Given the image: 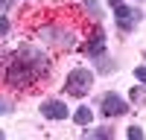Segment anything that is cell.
Segmentation results:
<instances>
[{
  "mask_svg": "<svg viewBox=\"0 0 146 140\" xmlns=\"http://www.w3.org/2000/svg\"><path fill=\"white\" fill-rule=\"evenodd\" d=\"M131 140H143V128L140 125H129V131H126Z\"/></svg>",
  "mask_w": 146,
  "mask_h": 140,
  "instance_id": "16",
  "label": "cell"
},
{
  "mask_svg": "<svg viewBox=\"0 0 146 140\" xmlns=\"http://www.w3.org/2000/svg\"><path fill=\"white\" fill-rule=\"evenodd\" d=\"M111 9H114V15H117V26L123 29V32H131V29H135L137 23L143 20V9H137V6H126L123 0H117Z\"/></svg>",
  "mask_w": 146,
  "mask_h": 140,
  "instance_id": "5",
  "label": "cell"
},
{
  "mask_svg": "<svg viewBox=\"0 0 146 140\" xmlns=\"http://www.w3.org/2000/svg\"><path fill=\"white\" fill-rule=\"evenodd\" d=\"M96 70H100V76L114 73V61H111V58H105V53H102V55H96Z\"/></svg>",
  "mask_w": 146,
  "mask_h": 140,
  "instance_id": "10",
  "label": "cell"
},
{
  "mask_svg": "<svg viewBox=\"0 0 146 140\" xmlns=\"http://www.w3.org/2000/svg\"><path fill=\"white\" fill-rule=\"evenodd\" d=\"M135 76H137V82H140V85H146V64H140V67L135 70Z\"/></svg>",
  "mask_w": 146,
  "mask_h": 140,
  "instance_id": "18",
  "label": "cell"
},
{
  "mask_svg": "<svg viewBox=\"0 0 146 140\" xmlns=\"http://www.w3.org/2000/svg\"><path fill=\"white\" fill-rule=\"evenodd\" d=\"M15 55L21 58V61H27L32 70H35V76L38 79H47L53 73V61H50V55H47V50H41V47H32V44H21Z\"/></svg>",
  "mask_w": 146,
  "mask_h": 140,
  "instance_id": "2",
  "label": "cell"
},
{
  "mask_svg": "<svg viewBox=\"0 0 146 140\" xmlns=\"http://www.w3.org/2000/svg\"><path fill=\"white\" fill-rule=\"evenodd\" d=\"M12 6V0H0V9H9Z\"/></svg>",
  "mask_w": 146,
  "mask_h": 140,
  "instance_id": "19",
  "label": "cell"
},
{
  "mask_svg": "<svg viewBox=\"0 0 146 140\" xmlns=\"http://www.w3.org/2000/svg\"><path fill=\"white\" fill-rule=\"evenodd\" d=\"M91 85H94V73L88 67H73L67 82H64V93H70V96H88Z\"/></svg>",
  "mask_w": 146,
  "mask_h": 140,
  "instance_id": "4",
  "label": "cell"
},
{
  "mask_svg": "<svg viewBox=\"0 0 146 140\" xmlns=\"http://www.w3.org/2000/svg\"><path fill=\"white\" fill-rule=\"evenodd\" d=\"M9 29H12V23H9V18H6V15H0V38H3V35H6Z\"/></svg>",
  "mask_w": 146,
  "mask_h": 140,
  "instance_id": "17",
  "label": "cell"
},
{
  "mask_svg": "<svg viewBox=\"0 0 146 140\" xmlns=\"http://www.w3.org/2000/svg\"><path fill=\"white\" fill-rule=\"evenodd\" d=\"M0 140H3V128H0Z\"/></svg>",
  "mask_w": 146,
  "mask_h": 140,
  "instance_id": "20",
  "label": "cell"
},
{
  "mask_svg": "<svg viewBox=\"0 0 146 140\" xmlns=\"http://www.w3.org/2000/svg\"><path fill=\"white\" fill-rule=\"evenodd\" d=\"M85 9H88V12H91V15H94L96 20H102V18H105V12H102V6L96 3V0H85Z\"/></svg>",
  "mask_w": 146,
  "mask_h": 140,
  "instance_id": "11",
  "label": "cell"
},
{
  "mask_svg": "<svg viewBox=\"0 0 146 140\" xmlns=\"http://www.w3.org/2000/svg\"><path fill=\"white\" fill-rule=\"evenodd\" d=\"M129 93H131V102H135V105H140V102L146 99V85H143V88H131Z\"/></svg>",
  "mask_w": 146,
  "mask_h": 140,
  "instance_id": "13",
  "label": "cell"
},
{
  "mask_svg": "<svg viewBox=\"0 0 146 140\" xmlns=\"http://www.w3.org/2000/svg\"><path fill=\"white\" fill-rule=\"evenodd\" d=\"M100 114L108 117V120H111V117H126V114H129V102L120 99V93L108 90V93L100 96Z\"/></svg>",
  "mask_w": 146,
  "mask_h": 140,
  "instance_id": "6",
  "label": "cell"
},
{
  "mask_svg": "<svg viewBox=\"0 0 146 140\" xmlns=\"http://www.w3.org/2000/svg\"><path fill=\"white\" fill-rule=\"evenodd\" d=\"M12 111H15V102L6 99V96H0V117H3V114H12Z\"/></svg>",
  "mask_w": 146,
  "mask_h": 140,
  "instance_id": "14",
  "label": "cell"
},
{
  "mask_svg": "<svg viewBox=\"0 0 146 140\" xmlns=\"http://www.w3.org/2000/svg\"><path fill=\"white\" fill-rule=\"evenodd\" d=\"M41 117H47V120H67L70 111L62 99H44L41 102Z\"/></svg>",
  "mask_w": 146,
  "mask_h": 140,
  "instance_id": "7",
  "label": "cell"
},
{
  "mask_svg": "<svg viewBox=\"0 0 146 140\" xmlns=\"http://www.w3.org/2000/svg\"><path fill=\"white\" fill-rule=\"evenodd\" d=\"M12 55H15V53H9V50L0 47V70H3V73H6V67H9V61H12Z\"/></svg>",
  "mask_w": 146,
  "mask_h": 140,
  "instance_id": "15",
  "label": "cell"
},
{
  "mask_svg": "<svg viewBox=\"0 0 146 140\" xmlns=\"http://www.w3.org/2000/svg\"><path fill=\"white\" fill-rule=\"evenodd\" d=\"M38 38H44L50 47H62V50H73L76 47V32L64 29L58 23H50V26H38Z\"/></svg>",
  "mask_w": 146,
  "mask_h": 140,
  "instance_id": "3",
  "label": "cell"
},
{
  "mask_svg": "<svg viewBox=\"0 0 146 140\" xmlns=\"http://www.w3.org/2000/svg\"><path fill=\"white\" fill-rule=\"evenodd\" d=\"M91 120H94V114H91V108H76V114H73V123L76 125H91Z\"/></svg>",
  "mask_w": 146,
  "mask_h": 140,
  "instance_id": "9",
  "label": "cell"
},
{
  "mask_svg": "<svg viewBox=\"0 0 146 140\" xmlns=\"http://www.w3.org/2000/svg\"><path fill=\"white\" fill-rule=\"evenodd\" d=\"M3 79H6V85L15 88V90H27V88L35 85V82H41L38 76H35V70H32L27 61H21L18 55H12V61H9V67H6Z\"/></svg>",
  "mask_w": 146,
  "mask_h": 140,
  "instance_id": "1",
  "label": "cell"
},
{
  "mask_svg": "<svg viewBox=\"0 0 146 140\" xmlns=\"http://www.w3.org/2000/svg\"><path fill=\"white\" fill-rule=\"evenodd\" d=\"M85 137H94V140H100V137H114V128H94V131H85Z\"/></svg>",
  "mask_w": 146,
  "mask_h": 140,
  "instance_id": "12",
  "label": "cell"
},
{
  "mask_svg": "<svg viewBox=\"0 0 146 140\" xmlns=\"http://www.w3.org/2000/svg\"><path fill=\"white\" fill-rule=\"evenodd\" d=\"M85 53H88L91 58H96V55L105 53V29H102V26H96V29L91 32L88 44H85Z\"/></svg>",
  "mask_w": 146,
  "mask_h": 140,
  "instance_id": "8",
  "label": "cell"
}]
</instances>
